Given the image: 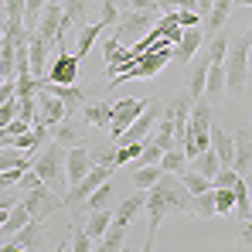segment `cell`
<instances>
[{
  "label": "cell",
  "instance_id": "obj_1",
  "mask_svg": "<svg viewBox=\"0 0 252 252\" xmlns=\"http://www.w3.org/2000/svg\"><path fill=\"white\" fill-rule=\"evenodd\" d=\"M191 201H194V194L188 191V184L181 181V174H170L164 170L160 174V181L147 191V242H143V252L154 249V235H157V228H160V221L167 218L170 211H191Z\"/></svg>",
  "mask_w": 252,
  "mask_h": 252
},
{
  "label": "cell",
  "instance_id": "obj_2",
  "mask_svg": "<svg viewBox=\"0 0 252 252\" xmlns=\"http://www.w3.org/2000/svg\"><path fill=\"white\" fill-rule=\"evenodd\" d=\"M249 48H252L249 34L228 41V55H225V95H232V99L242 95L246 82H249Z\"/></svg>",
  "mask_w": 252,
  "mask_h": 252
},
{
  "label": "cell",
  "instance_id": "obj_3",
  "mask_svg": "<svg viewBox=\"0 0 252 252\" xmlns=\"http://www.w3.org/2000/svg\"><path fill=\"white\" fill-rule=\"evenodd\" d=\"M65 157H68V150H65L58 140H51V143L44 147L41 157L31 160V167L38 170V177H41L51 191H58V194H68V188H72V184H68V174H65Z\"/></svg>",
  "mask_w": 252,
  "mask_h": 252
},
{
  "label": "cell",
  "instance_id": "obj_4",
  "mask_svg": "<svg viewBox=\"0 0 252 252\" xmlns=\"http://www.w3.org/2000/svg\"><path fill=\"white\" fill-rule=\"evenodd\" d=\"M157 14L160 10H136V7H129L120 14V21H116V38L120 41H136V38H143V34H150L154 31V24H157Z\"/></svg>",
  "mask_w": 252,
  "mask_h": 252
},
{
  "label": "cell",
  "instance_id": "obj_5",
  "mask_svg": "<svg viewBox=\"0 0 252 252\" xmlns=\"http://www.w3.org/2000/svg\"><path fill=\"white\" fill-rule=\"evenodd\" d=\"M24 205H28V211H31V218H38V221H44V218H51L55 211L65 208V194H58V191H51L48 184H38V188H31V191H24V198H21Z\"/></svg>",
  "mask_w": 252,
  "mask_h": 252
},
{
  "label": "cell",
  "instance_id": "obj_6",
  "mask_svg": "<svg viewBox=\"0 0 252 252\" xmlns=\"http://www.w3.org/2000/svg\"><path fill=\"white\" fill-rule=\"evenodd\" d=\"M113 177V164H92V170L85 174L79 184H72L68 188V194H65V208H75V205H82L85 198L99 188V184H106Z\"/></svg>",
  "mask_w": 252,
  "mask_h": 252
},
{
  "label": "cell",
  "instance_id": "obj_7",
  "mask_svg": "<svg viewBox=\"0 0 252 252\" xmlns=\"http://www.w3.org/2000/svg\"><path fill=\"white\" fill-rule=\"evenodd\" d=\"M3 249L7 252H38V249H44V221L31 218L17 235H10V239L3 242Z\"/></svg>",
  "mask_w": 252,
  "mask_h": 252
},
{
  "label": "cell",
  "instance_id": "obj_8",
  "mask_svg": "<svg viewBox=\"0 0 252 252\" xmlns=\"http://www.w3.org/2000/svg\"><path fill=\"white\" fill-rule=\"evenodd\" d=\"M147 106H150V102H143V99H120V102L113 106V123H109V136H113V143L123 136L126 126L133 123Z\"/></svg>",
  "mask_w": 252,
  "mask_h": 252
},
{
  "label": "cell",
  "instance_id": "obj_9",
  "mask_svg": "<svg viewBox=\"0 0 252 252\" xmlns=\"http://www.w3.org/2000/svg\"><path fill=\"white\" fill-rule=\"evenodd\" d=\"M68 113H65V102L51 92V89H44V85H38V123L44 126H58L62 120H65Z\"/></svg>",
  "mask_w": 252,
  "mask_h": 252
},
{
  "label": "cell",
  "instance_id": "obj_10",
  "mask_svg": "<svg viewBox=\"0 0 252 252\" xmlns=\"http://www.w3.org/2000/svg\"><path fill=\"white\" fill-rule=\"evenodd\" d=\"M48 82H58V85H72L79 79V58L75 51H58V58L48 65Z\"/></svg>",
  "mask_w": 252,
  "mask_h": 252
},
{
  "label": "cell",
  "instance_id": "obj_11",
  "mask_svg": "<svg viewBox=\"0 0 252 252\" xmlns=\"http://www.w3.org/2000/svg\"><path fill=\"white\" fill-rule=\"evenodd\" d=\"M201 41H205V28H184V34L174 41V62L181 65H191V58L201 51Z\"/></svg>",
  "mask_w": 252,
  "mask_h": 252
},
{
  "label": "cell",
  "instance_id": "obj_12",
  "mask_svg": "<svg viewBox=\"0 0 252 252\" xmlns=\"http://www.w3.org/2000/svg\"><path fill=\"white\" fill-rule=\"evenodd\" d=\"M92 150L82 147V143H75V147H68V157H65V174H68V184H79L85 174L92 170Z\"/></svg>",
  "mask_w": 252,
  "mask_h": 252
},
{
  "label": "cell",
  "instance_id": "obj_13",
  "mask_svg": "<svg viewBox=\"0 0 252 252\" xmlns=\"http://www.w3.org/2000/svg\"><path fill=\"white\" fill-rule=\"evenodd\" d=\"M38 85L51 89V92H55V95L65 102V113H68V116H79V113L85 109V102H89V99H85V92H82L75 82H72V85H58V82H48V79H41Z\"/></svg>",
  "mask_w": 252,
  "mask_h": 252
},
{
  "label": "cell",
  "instance_id": "obj_14",
  "mask_svg": "<svg viewBox=\"0 0 252 252\" xmlns=\"http://www.w3.org/2000/svg\"><path fill=\"white\" fill-rule=\"evenodd\" d=\"M208 65H211V55L208 51H198L188 65V92L198 99L205 92V82H208Z\"/></svg>",
  "mask_w": 252,
  "mask_h": 252
},
{
  "label": "cell",
  "instance_id": "obj_15",
  "mask_svg": "<svg viewBox=\"0 0 252 252\" xmlns=\"http://www.w3.org/2000/svg\"><path fill=\"white\" fill-rule=\"evenodd\" d=\"M85 10H89V0H65L62 3V28H58V38H65L72 28L79 34V28H85Z\"/></svg>",
  "mask_w": 252,
  "mask_h": 252
},
{
  "label": "cell",
  "instance_id": "obj_16",
  "mask_svg": "<svg viewBox=\"0 0 252 252\" xmlns=\"http://www.w3.org/2000/svg\"><path fill=\"white\" fill-rule=\"evenodd\" d=\"M82 126L89 123L79 116H65L58 126H51V140H58L62 147H75V143H82Z\"/></svg>",
  "mask_w": 252,
  "mask_h": 252
},
{
  "label": "cell",
  "instance_id": "obj_17",
  "mask_svg": "<svg viewBox=\"0 0 252 252\" xmlns=\"http://www.w3.org/2000/svg\"><path fill=\"white\" fill-rule=\"evenodd\" d=\"M28 48H31V72H34V79L41 82L44 75H48V48H51V41H48V38H41L38 31H31Z\"/></svg>",
  "mask_w": 252,
  "mask_h": 252
},
{
  "label": "cell",
  "instance_id": "obj_18",
  "mask_svg": "<svg viewBox=\"0 0 252 252\" xmlns=\"http://www.w3.org/2000/svg\"><path fill=\"white\" fill-rule=\"evenodd\" d=\"M140 208H147V191H143V188H136L129 198L120 201V208H116V215H113V225H129Z\"/></svg>",
  "mask_w": 252,
  "mask_h": 252
},
{
  "label": "cell",
  "instance_id": "obj_19",
  "mask_svg": "<svg viewBox=\"0 0 252 252\" xmlns=\"http://www.w3.org/2000/svg\"><path fill=\"white\" fill-rule=\"evenodd\" d=\"M211 147H215L221 167H232V160H235V136H228L218 123H211Z\"/></svg>",
  "mask_w": 252,
  "mask_h": 252
},
{
  "label": "cell",
  "instance_id": "obj_20",
  "mask_svg": "<svg viewBox=\"0 0 252 252\" xmlns=\"http://www.w3.org/2000/svg\"><path fill=\"white\" fill-rule=\"evenodd\" d=\"M58 28H62V3H58V0H51V3L44 7L41 21H38V34L48 38L51 44H58Z\"/></svg>",
  "mask_w": 252,
  "mask_h": 252
},
{
  "label": "cell",
  "instance_id": "obj_21",
  "mask_svg": "<svg viewBox=\"0 0 252 252\" xmlns=\"http://www.w3.org/2000/svg\"><path fill=\"white\" fill-rule=\"evenodd\" d=\"M31 221V211H28V205L24 201H14V208H10V215H7V221L0 225V246L10 239V235H17L24 225Z\"/></svg>",
  "mask_w": 252,
  "mask_h": 252
},
{
  "label": "cell",
  "instance_id": "obj_22",
  "mask_svg": "<svg viewBox=\"0 0 252 252\" xmlns=\"http://www.w3.org/2000/svg\"><path fill=\"white\" fill-rule=\"evenodd\" d=\"M232 167L239 174H246L252 167V129H239L235 133V160H232Z\"/></svg>",
  "mask_w": 252,
  "mask_h": 252
},
{
  "label": "cell",
  "instance_id": "obj_23",
  "mask_svg": "<svg viewBox=\"0 0 252 252\" xmlns=\"http://www.w3.org/2000/svg\"><path fill=\"white\" fill-rule=\"evenodd\" d=\"M113 225V208L106 205V208H95V211H85V232L99 242L102 235H106V228Z\"/></svg>",
  "mask_w": 252,
  "mask_h": 252
},
{
  "label": "cell",
  "instance_id": "obj_24",
  "mask_svg": "<svg viewBox=\"0 0 252 252\" xmlns=\"http://www.w3.org/2000/svg\"><path fill=\"white\" fill-rule=\"evenodd\" d=\"M232 7H235V0H215V3H211L208 17H205V34H218V31L225 28Z\"/></svg>",
  "mask_w": 252,
  "mask_h": 252
},
{
  "label": "cell",
  "instance_id": "obj_25",
  "mask_svg": "<svg viewBox=\"0 0 252 252\" xmlns=\"http://www.w3.org/2000/svg\"><path fill=\"white\" fill-rule=\"evenodd\" d=\"M82 120L89 126H95V129H109V123H113V106L109 102H85Z\"/></svg>",
  "mask_w": 252,
  "mask_h": 252
},
{
  "label": "cell",
  "instance_id": "obj_26",
  "mask_svg": "<svg viewBox=\"0 0 252 252\" xmlns=\"http://www.w3.org/2000/svg\"><path fill=\"white\" fill-rule=\"evenodd\" d=\"M205 92H208L205 99H208L211 106L225 99V65H215V62L208 65V82H205Z\"/></svg>",
  "mask_w": 252,
  "mask_h": 252
},
{
  "label": "cell",
  "instance_id": "obj_27",
  "mask_svg": "<svg viewBox=\"0 0 252 252\" xmlns=\"http://www.w3.org/2000/svg\"><path fill=\"white\" fill-rule=\"evenodd\" d=\"M106 31V24L102 21H95V24H85V28H79V34H75V58L82 62L85 55H89V48L95 44V38Z\"/></svg>",
  "mask_w": 252,
  "mask_h": 252
},
{
  "label": "cell",
  "instance_id": "obj_28",
  "mask_svg": "<svg viewBox=\"0 0 252 252\" xmlns=\"http://www.w3.org/2000/svg\"><path fill=\"white\" fill-rule=\"evenodd\" d=\"M160 174H164V167H160V164H136V170H133V188L150 191V188L160 181Z\"/></svg>",
  "mask_w": 252,
  "mask_h": 252
},
{
  "label": "cell",
  "instance_id": "obj_29",
  "mask_svg": "<svg viewBox=\"0 0 252 252\" xmlns=\"http://www.w3.org/2000/svg\"><path fill=\"white\" fill-rule=\"evenodd\" d=\"M191 167H194V170H201L205 177H215V174H218V167H221V160H218L215 147H208V150H201L198 157H191Z\"/></svg>",
  "mask_w": 252,
  "mask_h": 252
},
{
  "label": "cell",
  "instance_id": "obj_30",
  "mask_svg": "<svg viewBox=\"0 0 252 252\" xmlns=\"http://www.w3.org/2000/svg\"><path fill=\"white\" fill-rule=\"evenodd\" d=\"M123 242H126V225H109V228H106V235L95 242V249L116 252V249H123Z\"/></svg>",
  "mask_w": 252,
  "mask_h": 252
},
{
  "label": "cell",
  "instance_id": "obj_31",
  "mask_svg": "<svg viewBox=\"0 0 252 252\" xmlns=\"http://www.w3.org/2000/svg\"><path fill=\"white\" fill-rule=\"evenodd\" d=\"M191 215H194V218H211V215H218V208H215V188L201 191V194H194V201H191Z\"/></svg>",
  "mask_w": 252,
  "mask_h": 252
},
{
  "label": "cell",
  "instance_id": "obj_32",
  "mask_svg": "<svg viewBox=\"0 0 252 252\" xmlns=\"http://www.w3.org/2000/svg\"><path fill=\"white\" fill-rule=\"evenodd\" d=\"M113 194H116V188H113V177L106 181V184H99L89 198H85V211H95V208H106L109 201H113Z\"/></svg>",
  "mask_w": 252,
  "mask_h": 252
},
{
  "label": "cell",
  "instance_id": "obj_33",
  "mask_svg": "<svg viewBox=\"0 0 252 252\" xmlns=\"http://www.w3.org/2000/svg\"><path fill=\"white\" fill-rule=\"evenodd\" d=\"M160 167L170 170V174H184L188 170V154L181 147H170V150H164V157H160Z\"/></svg>",
  "mask_w": 252,
  "mask_h": 252
},
{
  "label": "cell",
  "instance_id": "obj_34",
  "mask_svg": "<svg viewBox=\"0 0 252 252\" xmlns=\"http://www.w3.org/2000/svg\"><path fill=\"white\" fill-rule=\"evenodd\" d=\"M235 211L242 215V218H252V205H249V181L239 174V181H235Z\"/></svg>",
  "mask_w": 252,
  "mask_h": 252
},
{
  "label": "cell",
  "instance_id": "obj_35",
  "mask_svg": "<svg viewBox=\"0 0 252 252\" xmlns=\"http://www.w3.org/2000/svg\"><path fill=\"white\" fill-rule=\"evenodd\" d=\"M181 181L188 184V191H191V194H201V191L215 188V184H211V177H205L201 170H194V167H188V170H184V174H181Z\"/></svg>",
  "mask_w": 252,
  "mask_h": 252
},
{
  "label": "cell",
  "instance_id": "obj_36",
  "mask_svg": "<svg viewBox=\"0 0 252 252\" xmlns=\"http://www.w3.org/2000/svg\"><path fill=\"white\" fill-rule=\"evenodd\" d=\"M160 157H164V150L157 147L154 136H147V140H143V154H140L133 164H160Z\"/></svg>",
  "mask_w": 252,
  "mask_h": 252
},
{
  "label": "cell",
  "instance_id": "obj_37",
  "mask_svg": "<svg viewBox=\"0 0 252 252\" xmlns=\"http://www.w3.org/2000/svg\"><path fill=\"white\" fill-rule=\"evenodd\" d=\"M215 208H218V215L235 211V191L232 188H215Z\"/></svg>",
  "mask_w": 252,
  "mask_h": 252
},
{
  "label": "cell",
  "instance_id": "obj_38",
  "mask_svg": "<svg viewBox=\"0 0 252 252\" xmlns=\"http://www.w3.org/2000/svg\"><path fill=\"white\" fill-rule=\"evenodd\" d=\"M92 249H95V239H92L85 228L72 225V252H92Z\"/></svg>",
  "mask_w": 252,
  "mask_h": 252
},
{
  "label": "cell",
  "instance_id": "obj_39",
  "mask_svg": "<svg viewBox=\"0 0 252 252\" xmlns=\"http://www.w3.org/2000/svg\"><path fill=\"white\" fill-rule=\"evenodd\" d=\"M34 92H38V79L31 72H21L17 75V99H31Z\"/></svg>",
  "mask_w": 252,
  "mask_h": 252
},
{
  "label": "cell",
  "instance_id": "obj_40",
  "mask_svg": "<svg viewBox=\"0 0 252 252\" xmlns=\"http://www.w3.org/2000/svg\"><path fill=\"white\" fill-rule=\"evenodd\" d=\"M235 181H239V170L235 167H218V174L211 177L215 188H235Z\"/></svg>",
  "mask_w": 252,
  "mask_h": 252
},
{
  "label": "cell",
  "instance_id": "obj_41",
  "mask_svg": "<svg viewBox=\"0 0 252 252\" xmlns=\"http://www.w3.org/2000/svg\"><path fill=\"white\" fill-rule=\"evenodd\" d=\"M177 24L181 28H198L201 24V14L198 10H177Z\"/></svg>",
  "mask_w": 252,
  "mask_h": 252
},
{
  "label": "cell",
  "instance_id": "obj_42",
  "mask_svg": "<svg viewBox=\"0 0 252 252\" xmlns=\"http://www.w3.org/2000/svg\"><path fill=\"white\" fill-rule=\"evenodd\" d=\"M17 95V79L14 82H0V106L7 102V99H14Z\"/></svg>",
  "mask_w": 252,
  "mask_h": 252
},
{
  "label": "cell",
  "instance_id": "obj_43",
  "mask_svg": "<svg viewBox=\"0 0 252 252\" xmlns=\"http://www.w3.org/2000/svg\"><path fill=\"white\" fill-rule=\"evenodd\" d=\"M242 246L252 249V218H246V225H242Z\"/></svg>",
  "mask_w": 252,
  "mask_h": 252
},
{
  "label": "cell",
  "instance_id": "obj_44",
  "mask_svg": "<svg viewBox=\"0 0 252 252\" xmlns=\"http://www.w3.org/2000/svg\"><path fill=\"white\" fill-rule=\"evenodd\" d=\"M129 7H136V10H160V7H157V0H133Z\"/></svg>",
  "mask_w": 252,
  "mask_h": 252
},
{
  "label": "cell",
  "instance_id": "obj_45",
  "mask_svg": "<svg viewBox=\"0 0 252 252\" xmlns=\"http://www.w3.org/2000/svg\"><path fill=\"white\" fill-rule=\"evenodd\" d=\"M177 10H198V0H177Z\"/></svg>",
  "mask_w": 252,
  "mask_h": 252
},
{
  "label": "cell",
  "instance_id": "obj_46",
  "mask_svg": "<svg viewBox=\"0 0 252 252\" xmlns=\"http://www.w3.org/2000/svg\"><path fill=\"white\" fill-rule=\"evenodd\" d=\"M211 3H215V0H198V14H201V17H208Z\"/></svg>",
  "mask_w": 252,
  "mask_h": 252
},
{
  "label": "cell",
  "instance_id": "obj_47",
  "mask_svg": "<svg viewBox=\"0 0 252 252\" xmlns=\"http://www.w3.org/2000/svg\"><path fill=\"white\" fill-rule=\"evenodd\" d=\"M157 7L167 14V10H177V0H157Z\"/></svg>",
  "mask_w": 252,
  "mask_h": 252
},
{
  "label": "cell",
  "instance_id": "obj_48",
  "mask_svg": "<svg viewBox=\"0 0 252 252\" xmlns=\"http://www.w3.org/2000/svg\"><path fill=\"white\" fill-rule=\"evenodd\" d=\"M116 3H120V10H129V3H133V0H116Z\"/></svg>",
  "mask_w": 252,
  "mask_h": 252
},
{
  "label": "cell",
  "instance_id": "obj_49",
  "mask_svg": "<svg viewBox=\"0 0 252 252\" xmlns=\"http://www.w3.org/2000/svg\"><path fill=\"white\" fill-rule=\"evenodd\" d=\"M242 177H246V181H249V191H252V167L246 170V174H242Z\"/></svg>",
  "mask_w": 252,
  "mask_h": 252
},
{
  "label": "cell",
  "instance_id": "obj_50",
  "mask_svg": "<svg viewBox=\"0 0 252 252\" xmlns=\"http://www.w3.org/2000/svg\"><path fill=\"white\" fill-rule=\"evenodd\" d=\"M235 3H246V7H252V0H235Z\"/></svg>",
  "mask_w": 252,
  "mask_h": 252
},
{
  "label": "cell",
  "instance_id": "obj_51",
  "mask_svg": "<svg viewBox=\"0 0 252 252\" xmlns=\"http://www.w3.org/2000/svg\"><path fill=\"white\" fill-rule=\"evenodd\" d=\"M246 34H249V38H252V24H249V31H246Z\"/></svg>",
  "mask_w": 252,
  "mask_h": 252
}]
</instances>
